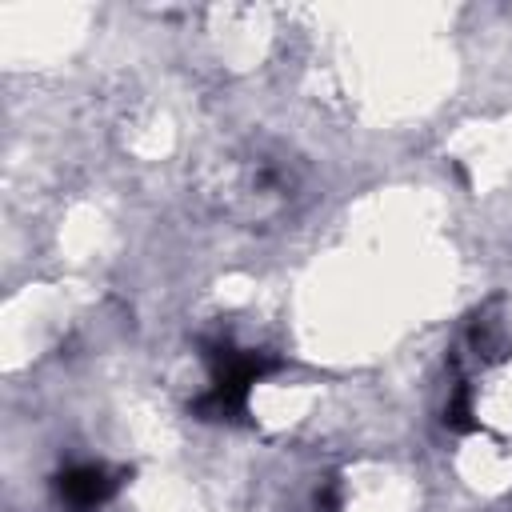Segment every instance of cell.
I'll list each match as a JSON object with an SVG mask.
<instances>
[{"instance_id": "6da1fadb", "label": "cell", "mask_w": 512, "mask_h": 512, "mask_svg": "<svg viewBox=\"0 0 512 512\" xmlns=\"http://www.w3.org/2000/svg\"><path fill=\"white\" fill-rule=\"evenodd\" d=\"M60 492H64L68 500H76L80 508H92V504L104 500V472H100V468H76Z\"/></svg>"}]
</instances>
